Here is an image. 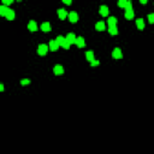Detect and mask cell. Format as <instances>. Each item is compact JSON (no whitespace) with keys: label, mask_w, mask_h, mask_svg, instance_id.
Here are the masks:
<instances>
[{"label":"cell","mask_w":154,"mask_h":154,"mask_svg":"<svg viewBox=\"0 0 154 154\" xmlns=\"http://www.w3.org/2000/svg\"><path fill=\"white\" fill-rule=\"evenodd\" d=\"M47 52H48V46L45 45V43L39 45V47H37V54L39 55H46L47 54Z\"/></svg>","instance_id":"1"},{"label":"cell","mask_w":154,"mask_h":154,"mask_svg":"<svg viewBox=\"0 0 154 154\" xmlns=\"http://www.w3.org/2000/svg\"><path fill=\"white\" fill-rule=\"evenodd\" d=\"M65 40H66V42H68L70 46H71V45H74V43L76 42V35H75L74 33H69V34L66 35Z\"/></svg>","instance_id":"2"},{"label":"cell","mask_w":154,"mask_h":154,"mask_svg":"<svg viewBox=\"0 0 154 154\" xmlns=\"http://www.w3.org/2000/svg\"><path fill=\"white\" fill-rule=\"evenodd\" d=\"M112 58H113V59H122L123 54H122V51H120V48L116 47V48L113 49V52H112Z\"/></svg>","instance_id":"3"},{"label":"cell","mask_w":154,"mask_h":154,"mask_svg":"<svg viewBox=\"0 0 154 154\" xmlns=\"http://www.w3.org/2000/svg\"><path fill=\"white\" fill-rule=\"evenodd\" d=\"M78 19H80V17H78V14L76 13V12H70V13H69V20H70V22L71 23H77L78 22Z\"/></svg>","instance_id":"4"},{"label":"cell","mask_w":154,"mask_h":154,"mask_svg":"<svg viewBox=\"0 0 154 154\" xmlns=\"http://www.w3.org/2000/svg\"><path fill=\"white\" fill-rule=\"evenodd\" d=\"M59 47H60V46L55 42V40L49 41V45H48V49H49V51L55 52V51H58V48H59Z\"/></svg>","instance_id":"5"},{"label":"cell","mask_w":154,"mask_h":154,"mask_svg":"<svg viewBox=\"0 0 154 154\" xmlns=\"http://www.w3.org/2000/svg\"><path fill=\"white\" fill-rule=\"evenodd\" d=\"M53 72H54V75H57V76H60V75L64 74V68L61 65H55L54 68H53Z\"/></svg>","instance_id":"6"},{"label":"cell","mask_w":154,"mask_h":154,"mask_svg":"<svg viewBox=\"0 0 154 154\" xmlns=\"http://www.w3.org/2000/svg\"><path fill=\"white\" fill-rule=\"evenodd\" d=\"M75 45H76L77 47L82 48V47H84V45H86V41H84V39H83L82 36H78V37H76V42H75Z\"/></svg>","instance_id":"7"},{"label":"cell","mask_w":154,"mask_h":154,"mask_svg":"<svg viewBox=\"0 0 154 154\" xmlns=\"http://www.w3.org/2000/svg\"><path fill=\"white\" fill-rule=\"evenodd\" d=\"M99 12H100V14H101L102 17H107V16H109V7H107L106 5L100 6Z\"/></svg>","instance_id":"8"},{"label":"cell","mask_w":154,"mask_h":154,"mask_svg":"<svg viewBox=\"0 0 154 154\" xmlns=\"http://www.w3.org/2000/svg\"><path fill=\"white\" fill-rule=\"evenodd\" d=\"M28 29H29V32H32V33L36 32V30H37L36 22H35V20H30V22L28 23Z\"/></svg>","instance_id":"9"},{"label":"cell","mask_w":154,"mask_h":154,"mask_svg":"<svg viewBox=\"0 0 154 154\" xmlns=\"http://www.w3.org/2000/svg\"><path fill=\"white\" fill-rule=\"evenodd\" d=\"M41 30H42L43 33H49L52 30L51 29V24H49L48 22H45L41 24Z\"/></svg>","instance_id":"10"},{"label":"cell","mask_w":154,"mask_h":154,"mask_svg":"<svg viewBox=\"0 0 154 154\" xmlns=\"http://www.w3.org/2000/svg\"><path fill=\"white\" fill-rule=\"evenodd\" d=\"M58 16H59L60 19H65L68 17V11L64 9H58Z\"/></svg>","instance_id":"11"},{"label":"cell","mask_w":154,"mask_h":154,"mask_svg":"<svg viewBox=\"0 0 154 154\" xmlns=\"http://www.w3.org/2000/svg\"><path fill=\"white\" fill-rule=\"evenodd\" d=\"M136 25H137V29H138V30H143V29H145V20H143L142 18H137Z\"/></svg>","instance_id":"12"},{"label":"cell","mask_w":154,"mask_h":154,"mask_svg":"<svg viewBox=\"0 0 154 154\" xmlns=\"http://www.w3.org/2000/svg\"><path fill=\"white\" fill-rule=\"evenodd\" d=\"M14 16H16V14H14V11H13V10L9 9V10H7V12H6V16H5V17L7 18L9 20H13V19H14Z\"/></svg>","instance_id":"13"},{"label":"cell","mask_w":154,"mask_h":154,"mask_svg":"<svg viewBox=\"0 0 154 154\" xmlns=\"http://www.w3.org/2000/svg\"><path fill=\"white\" fill-rule=\"evenodd\" d=\"M95 29H96L97 32H104L106 29V25L104 22H97L96 24H95Z\"/></svg>","instance_id":"14"},{"label":"cell","mask_w":154,"mask_h":154,"mask_svg":"<svg viewBox=\"0 0 154 154\" xmlns=\"http://www.w3.org/2000/svg\"><path fill=\"white\" fill-rule=\"evenodd\" d=\"M124 16H125V19H132L135 16V12L134 10H128V11H125V13H124Z\"/></svg>","instance_id":"15"},{"label":"cell","mask_w":154,"mask_h":154,"mask_svg":"<svg viewBox=\"0 0 154 154\" xmlns=\"http://www.w3.org/2000/svg\"><path fill=\"white\" fill-rule=\"evenodd\" d=\"M117 18L116 17H110L109 19H107V24H109V27H117Z\"/></svg>","instance_id":"16"},{"label":"cell","mask_w":154,"mask_h":154,"mask_svg":"<svg viewBox=\"0 0 154 154\" xmlns=\"http://www.w3.org/2000/svg\"><path fill=\"white\" fill-rule=\"evenodd\" d=\"M84 55H86V59L88 60V61H90V63L95 59V58H94V52H91V51L86 52V54H84Z\"/></svg>","instance_id":"17"},{"label":"cell","mask_w":154,"mask_h":154,"mask_svg":"<svg viewBox=\"0 0 154 154\" xmlns=\"http://www.w3.org/2000/svg\"><path fill=\"white\" fill-rule=\"evenodd\" d=\"M109 33H110V35H112V36H116V35H118L117 27H109Z\"/></svg>","instance_id":"18"},{"label":"cell","mask_w":154,"mask_h":154,"mask_svg":"<svg viewBox=\"0 0 154 154\" xmlns=\"http://www.w3.org/2000/svg\"><path fill=\"white\" fill-rule=\"evenodd\" d=\"M7 10H9V7H6L4 5H0V17H5Z\"/></svg>","instance_id":"19"},{"label":"cell","mask_w":154,"mask_h":154,"mask_svg":"<svg viewBox=\"0 0 154 154\" xmlns=\"http://www.w3.org/2000/svg\"><path fill=\"white\" fill-rule=\"evenodd\" d=\"M64 41H65V37H64V36H61V35H59V36L57 37V40H55V42H57L59 46H61V45L64 43Z\"/></svg>","instance_id":"20"},{"label":"cell","mask_w":154,"mask_h":154,"mask_svg":"<svg viewBox=\"0 0 154 154\" xmlns=\"http://www.w3.org/2000/svg\"><path fill=\"white\" fill-rule=\"evenodd\" d=\"M126 3H128V0H119V1H118V6L124 9V7H125V5H126Z\"/></svg>","instance_id":"21"},{"label":"cell","mask_w":154,"mask_h":154,"mask_svg":"<svg viewBox=\"0 0 154 154\" xmlns=\"http://www.w3.org/2000/svg\"><path fill=\"white\" fill-rule=\"evenodd\" d=\"M124 10H125V11H128V10H132V3H131V1H129V0H128V3H126Z\"/></svg>","instance_id":"22"},{"label":"cell","mask_w":154,"mask_h":154,"mask_svg":"<svg viewBox=\"0 0 154 154\" xmlns=\"http://www.w3.org/2000/svg\"><path fill=\"white\" fill-rule=\"evenodd\" d=\"M90 65H91V68H96V66L100 65V61H99V60H96V59H94V60H93V61L90 63Z\"/></svg>","instance_id":"23"},{"label":"cell","mask_w":154,"mask_h":154,"mask_svg":"<svg viewBox=\"0 0 154 154\" xmlns=\"http://www.w3.org/2000/svg\"><path fill=\"white\" fill-rule=\"evenodd\" d=\"M148 22L151 23V24H153V23H154V14L153 13H149L148 14Z\"/></svg>","instance_id":"24"},{"label":"cell","mask_w":154,"mask_h":154,"mask_svg":"<svg viewBox=\"0 0 154 154\" xmlns=\"http://www.w3.org/2000/svg\"><path fill=\"white\" fill-rule=\"evenodd\" d=\"M20 84H22V86H27V84H30V80H27V78H24V80L20 81Z\"/></svg>","instance_id":"25"},{"label":"cell","mask_w":154,"mask_h":154,"mask_svg":"<svg viewBox=\"0 0 154 154\" xmlns=\"http://www.w3.org/2000/svg\"><path fill=\"white\" fill-rule=\"evenodd\" d=\"M12 3H13V1H12V0H4V1H3V5H4V6H6V7H7V6H9V5H11Z\"/></svg>","instance_id":"26"},{"label":"cell","mask_w":154,"mask_h":154,"mask_svg":"<svg viewBox=\"0 0 154 154\" xmlns=\"http://www.w3.org/2000/svg\"><path fill=\"white\" fill-rule=\"evenodd\" d=\"M60 47H63L64 49H70V45H69V43L66 42V40L64 41V43H63V45H61V46H60Z\"/></svg>","instance_id":"27"},{"label":"cell","mask_w":154,"mask_h":154,"mask_svg":"<svg viewBox=\"0 0 154 154\" xmlns=\"http://www.w3.org/2000/svg\"><path fill=\"white\" fill-rule=\"evenodd\" d=\"M63 3H64V4H66V5H71L72 1H71V0H64Z\"/></svg>","instance_id":"28"},{"label":"cell","mask_w":154,"mask_h":154,"mask_svg":"<svg viewBox=\"0 0 154 154\" xmlns=\"http://www.w3.org/2000/svg\"><path fill=\"white\" fill-rule=\"evenodd\" d=\"M4 84H1V83H0V91H4Z\"/></svg>","instance_id":"29"},{"label":"cell","mask_w":154,"mask_h":154,"mask_svg":"<svg viewBox=\"0 0 154 154\" xmlns=\"http://www.w3.org/2000/svg\"><path fill=\"white\" fill-rule=\"evenodd\" d=\"M141 4H147V0H140Z\"/></svg>","instance_id":"30"}]
</instances>
